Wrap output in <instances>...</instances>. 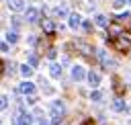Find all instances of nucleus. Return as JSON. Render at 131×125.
<instances>
[{
	"label": "nucleus",
	"mask_w": 131,
	"mask_h": 125,
	"mask_svg": "<svg viewBox=\"0 0 131 125\" xmlns=\"http://www.w3.org/2000/svg\"><path fill=\"white\" fill-rule=\"evenodd\" d=\"M68 25H70V29H78V27L82 25V16H80L78 12L70 14V20H68Z\"/></svg>",
	"instance_id": "8"
},
{
	"label": "nucleus",
	"mask_w": 131,
	"mask_h": 125,
	"mask_svg": "<svg viewBox=\"0 0 131 125\" xmlns=\"http://www.w3.org/2000/svg\"><path fill=\"white\" fill-rule=\"evenodd\" d=\"M6 107H8V96L0 94V111H6Z\"/></svg>",
	"instance_id": "20"
},
{
	"label": "nucleus",
	"mask_w": 131,
	"mask_h": 125,
	"mask_svg": "<svg viewBox=\"0 0 131 125\" xmlns=\"http://www.w3.org/2000/svg\"><path fill=\"white\" fill-rule=\"evenodd\" d=\"M86 80L90 82V86H98V84H100V76H98L96 72H88V74H86Z\"/></svg>",
	"instance_id": "11"
},
{
	"label": "nucleus",
	"mask_w": 131,
	"mask_h": 125,
	"mask_svg": "<svg viewBox=\"0 0 131 125\" xmlns=\"http://www.w3.org/2000/svg\"><path fill=\"white\" fill-rule=\"evenodd\" d=\"M29 66H31V68L39 66V57H37V53H29Z\"/></svg>",
	"instance_id": "19"
},
{
	"label": "nucleus",
	"mask_w": 131,
	"mask_h": 125,
	"mask_svg": "<svg viewBox=\"0 0 131 125\" xmlns=\"http://www.w3.org/2000/svg\"><path fill=\"white\" fill-rule=\"evenodd\" d=\"M127 2H129V4H131V0H127Z\"/></svg>",
	"instance_id": "30"
},
{
	"label": "nucleus",
	"mask_w": 131,
	"mask_h": 125,
	"mask_svg": "<svg viewBox=\"0 0 131 125\" xmlns=\"http://www.w3.org/2000/svg\"><path fill=\"white\" fill-rule=\"evenodd\" d=\"M117 47H119L121 51H127V49L131 47V35L121 33V35H119V39H117Z\"/></svg>",
	"instance_id": "1"
},
{
	"label": "nucleus",
	"mask_w": 131,
	"mask_h": 125,
	"mask_svg": "<svg viewBox=\"0 0 131 125\" xmlns=\"http://www.w3.org/2000/svg\"><path fill=\"white\" fill-rule=\"evenodd\" d=\"M113 109L121 113V111H127V105H125V100H121V98H117V100L113 102Z\"/></svg>",
	"instance_id": "15"
},
{
	"label": "nucleus",
	"mask_w": 131,
	"mask_h": 125,
	"mask_svg": "<svg viewBox=\"0 0 131 125\" xmlns=\"http://www.w3.org/2000/svg\"><path fill=\"white\" fill-rule=\"evenodd\" d=\"M90 98H92V100H100V98H102V92H98V90H92V92H90Z\"/></svg>",
	"instance_id": "21"
},
{
	"label": "nucleus",
	"mask_w": 131,
	"mask_h": 125,
	"mask_svg": "<svg viewBox=\"0 0 131 125\" xmlns=\"http://www.w3.org/2000/svg\"><path fill=\"white\" fill-rule=\"evenodd\" d=\"M0 51H8V43H0Z\"/></svg>",
	"instance_id": "27"
},
{
	"label": "nucleus",
	"mask_w": 131,
	"mask_h": 125,
	"mask_svg": "<svg viewBox=\"0 0 131 125\" xmlns=\"http://www.w3.org/2000/svg\"><path fill=\"white\" fill-rule=\"evenodd\" d=\"M94 20H96V25H98V27H108V18H106L104 14H96V18H94Z\"/></svg>",
	"instance_id": "16"
},
{
	"label": "nucleus",
	"mask_w": 131,
	"mask_h": 125,
	"mask_svg": "<svg viewBox=\"0 0 131 125\" xmlns=\"http://www.w3.org/2000/svg\"><path fill=\"white\" fill-rule=\"evenodd\" d=\"M20 74H23L25 78H31V76H33V68H31L29 64H23V66H20Z\"/></svg>",
	"instance_id": "14"
},
{
	"label": "nucleus",
	"mask_w": 131,
	"mask_h": 125,
	"mask_svg": "<svg viewBox=\"0 0 131 125\" xmlns=\"http://www.w3.org/2000/svg\"><path fill=\"white\" fill-rule=\"evenodd\" d=\"M49 74H51V78H59L61 76V66L59 64H51L49 66Z\"/></svg>",
	"instance_id": "12"
},
{
	"label": "nucleus",
	"mask_w": 131,
	"mask_h": 125,
	"mask_svg": "<svg viewBox=\"0 0 131 125\" xmlns=\"http://www.w3.org/2000/svg\"><path fill=\"white\" fill-rule=\"evenodd\" d=\"M53 14L59 16V18H63V16H68V10H66L63 6H57V8H53Z\"/></svg>",
	"instance_id": "18"
},
{
	"label": "nucleus",
	"mask_w": 131,
	"mask_h": 125,
	"mask_svg": "<svg viewBox=\"0 0 131 125\" xmlns=\"http://www.w3.org/2000/svg\"><path fill=\"white\" fill-rule=\"evenodd\" d=\"M98 59L102 61V66H104L106 70H108V68H115V66H117V64H115V61H113V59L108 57V53H106V51H98Z\"/></svg>",
	"instance_id": "3"
},
{
	"label": "nucleus",
	"mask_w": 131,
	"mask_h": 125,
	"mask_svg": "<svg viewBox=\"0 0 131 125\" xmlns=\"http://www.w3.org/2000/svg\"><path fill=\"white\" fill-rule=\"evenodd\" d=\"M51 109H53V111H51V115H59V117H61V115H63V111H66V107H63V102H61V100H53V102H51Z\"/></svg>",
	"instance_id": "9"
},
{
	"label": "nucleus",
	"mask_w": 131,
	"mask_h": 125,
	"mask_svg": "<svg viewBox=\"0 0 131 125\" xmlns=\"http://www.w3.org/2000/svg\"><path fill=\"white\" fill-rule=\"evenodd\" d=\"M59 123H61V117L59 115H51V123L49 125H59Z\"/></svg>",
	"instance_id": "22"
},
{
	"label": "nucleus",
	"mask_w": 131,
	"mask_h": 125,
	"mask_svg": "<svg viewBox=\"0 0 131 125\" xmlns=\"http://www.w3.org/2000/svg\"><path fill=\"white\" fill-rule=\"evenodd\" d=\"M55 53H57V51H55V49H49V51H47V55H49V57H51V59H53V57H55Z\"/></svg>",
	"instance_id": "26"
},
{
	"label": "nucleus",
	"mask_w": 131,
	"mask_h": 125,
	"mask_svg": "<svg viewBox=\"0 0 131 125\" xmlns=\"http://www.w3.org/2000/svg\"><path fill=\"white\" fill-rule=\"evenodd\" d=\"M25 18H27L29 23H37V20H39V10H37V8H33V6H31V8H27Z\"/></svg>",
	"instance_id": "7"
},
{
	"label": "nucleus",
	"mask_w": 131,
	"mask_h": 125,
	"mask_svg": "<svg viewBox=\"0 0 131 125\" xmlns=\"http://www.w3.org/2000/svg\"><path fill=\"white\" fill-rule=\"evenodd\" d=\"M39 125H47V123H45V121H41V123H39Z\"/></svg>",
	"instance_id": "29"
},
{
	"label": "nucleus",
	"mask_w": 131,
	"mask_h": 125,
	"mask_svg": "<svg viewBox=\"0 0 131 125\" xmlns=\"http://www.w3.org/2000/svg\"><path fill=\"white\" fill-rule=\"evenodd\" d=\"M6 41H8V43H16V41H18V33H16V31H8V33H6Z\"/></svg>",
	"instance_id": "17"
},
{
	"label": "nucleus",
	"mask_w": 131,
	"mask_h": 125,
	"mask_svg": "<svg viewBox=\"0 0 131 125\" xmlns=\"http://www.w3.org/2000/svg\"><path fill=\"white\" fill-rule=\"evenodd\" d=\"M41 27H43V31H45V33H49V35L55 31V25H53V20H49V18H43V20H41Z\"/></svg>",
	"instance_id": "10"
},
{
	"label": "nucleus",
	"mask_w": 131,
	"mask_h": 125,
	"mask_svg": "<svg viewBox=\"0 0 131 125\" xmlns=\"http://www.w3.org/2000/svg\"><path fill=\"white\" fill-rule=\"evenodd\" d=\"M127 18H131V14H129V12H123V14H119V16H117V20H127Z\"/></svg>",
	"instance_id": "24"
},
{
	"label": "nucleus",
	"mask_w": 131,
	"mask_h": 125,
	"mask_svg": "<svg viewBox=\"0 0 131 125\" xmlns=\"http://www.w3.org/2000/svg\"><path fill=\"white\" fill-rule=\"evenodd\" d=\"M125 2H127V0H115V2H113V6H115V8H123V6H125Z\"/></svg>",
	"instance_id": "23"
},
{
	"label": "nucleus",
	"mask_w": 131,
	"mask_h": 125,
	"mask_svg": "<svg viewBox=\"0 0 131 125\" xmlns=\"http://www.w3.org/2000/svg\"><path fill=\"white\" fill-rule=\"evenodd\" d=\"M82 27H84L86 31H92V23H90V20H84V23H82Z\"/></svg>",
	"instance_id": "25"
},
{
	"label": "nucleus",
	"mask_w": 131,
	"mask_h": 125,
	"mask_svg": "<svg viewBox=\"0 0 131 125\" xmlns=\"http://www.w3.org/2000/svg\"><path fill=\"white\" fill-rule=\"evenodd\" d=\"M76 45H78V49H80V51H82V53H86V55H90V53H92V51H94V49H92V47H90V45H88V43H84V41H78V43H76Z\"/></svg>",
	"instance_id": "13"
},
{
	"label": "nucleus",
	"mask_w": 131,
	"mask_h": 125,
	"mask_svg": "<svg viewBox=\"0 0 131 125\" xmlns=\"http://www.w3.org/2000/svg\"><path fill=\"white\" fill-rule=\"evenodd\" d=\"M35 90H37L35 84H33V82H27V80L20 82V86H18V92H20V94H27V96H33Z\"/></svg>",
	"instance_id": "2"
},
{
	"label": "nucleus",
	"mask_w": 131,
	"mask_h": 125,
	"mask_svg": "<svg viewBox=\"0 0 131 125\" xmlns=\"http://www.w3.org/2000/svg\"><path fill=\"white\" fill-rule=\"evenodd\" d=\"M16 125H33V115L31 113H20L18 115V119H16Z\"/></svg>",
	"instance_id": "5"
},
{
	"label": "nucleus",
	"mask_w": 131,
	"mask_h": 125,
	"mask_svg": "<svg viewBox=\"0 0 131 125\" xmlns=\"http://www.w3.org/2000/svg\"><path fill=\"white\" fill-rule=\"evenodd\" d=\"M72 78H74L76 82L84 80V78H86V70H84L82 66H74V68H72Z\"/></svg>",
	"instance_id": "4"
},
{
	"label": "nucleus",
	"mask_w": 131,
	"mask_h": 125,
	"mask_svg": "<svg viewBox=\"0 0 131 125\" xmlns=\"http://www.w3.org/2000/svg\"><path fill=\"white\" fill-rule=\"evenodd\" d=\"M82 125H92V121H84V123H82Z\"/></svg>",
	"instance_id": "28"
},
{
	"label": "nucleus",
	"mask_w": 131,
	"mask_h": 125,
	"mask_svg": "<svg viewBox=\"0 0 131 125\" xmlns=\"http://www.w3.org/2000/svg\"><path fill=\"white\" fill-rule=\"evenodd\" d=\"M6 4H8V8H10L12 12L25 10V2H23V0H6Z\"/></svg>",
	"instance_id": "6"
}]
</instances>
